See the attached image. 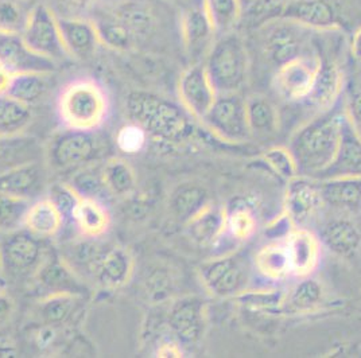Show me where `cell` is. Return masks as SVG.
Instances as JSON below:
<instances>
[{
	"mask_svg": "<svg viewBox=\"0 0 361 358\" xmlns=\"http://www.w3.org/2000/svg\"><path fill=\"white\" fill-rule=\"evenodd\" d=\"M126 109L131 121L157 140L178 144L196 135L195 121L186 109L155 93L131 92Z\"/></svg>",
	"mask_w": 361,
	"mask_h": 358,
	"instance_id": "6da1fadb",
	"label": "cell"
},
{
	"mask_svg": "<svg viewBox=\"0 0 361 358\" xmlns=\"http://www.w3.org/2000/svg\"><path fill=\"white\" fill-rule=\"evenodd\" d=\"M343 112L318 115L293 135L288 149L291 151L300 175L316 179L331 166L340 143Z\"/></svg>",
	"mask_w": 361,
	"mask_h": 358,
	"instance_id": "7a4b0ae2",
	"label": "cell"
},
{
	"mask_svg": "<svg viewBox=\"0 0 361 358\" xmlns=\"http://www.w3.org/2000/svg\"><path fill=\"white\" fill-rule=\"evenodd\" d=\"M204 66L217 94L240 93L250 73V54L244 39L235 31L219 35Z\"/></svg>",
	"mask_w": 361,
	"mask_h": 358,
	"instance_id": "3957f363",
	"label": "cell"
},
{
	"mask_svg": "<svg viewBox=\"0 0 361 358\" xmlns=\"http://www.w3.org/2000/svg\"><path fill=\"white\" fill-rule=\"evenodd\" d=\"M59 112L69 130L94 131L106 118V92L92 80H75L61 92Z\"/></svg>",
	"mask_w": 361,
	"mask_h": 358,
	"instance_id": "277c9868",
	"label": "cell"
},
{
	"mask_svg": "<svg viewBox=\"0 0 361 358\" xmlns=\"http://www.w3.org/2000/svg\"><path fill=\"white\" fill-rule=\"evenodd\" d=\"M260 44L264 56L276 69L288 61L307 54V46L312 44V32L301 25L285 18H271L259 27Z\"/></svg>",
	"mask_w": 361,
	"mask_h": 358,
	"instance_id": "5b68a950",
	"label": "cell"
},
{
	"mask_svg": "<svg viewBox=\"0 0 361 358\" xmlns=\"http://www.w3.org/2000/svg\"><path fill=\"white\" fill-rule=\"evenodd\" d=\"M205 288L217 298H235L248 288L250 267L238 254H223L198 268Z\"/></svg>",
	"mask_w": 361,
	"mask_h": 358,
	"instance_id": "8992f818",
	"label": "cell"
},
{
	"mask_svg": "<svg viewBox=\"0 0 361 358\" xmlns=\"http://www.w3.org/2000/svg\"><path fill=\"white\" fill-rule=\"evenodd\" d=\"M106 146V139L94 131L69 130L53 142L50 161L61 170L84 167L99 161L104 155Z\"/></svg>",
	"mask_w": 361,
	"mask_h": 358,
	"instance_id": "52a82bcc",
	"label": "cell"
},
{
	"mask_svg": "<svg viewBox=\"0 0 361 358\" xmlns=\"http://www.w3.org/2000/svg\"><path fill=\"white\" fill-rule=\"evenodd\" d=\"M201 123L217 137L239 143L250 137L251 131L247 120L245 99L240 93L217 94L214 103Z\"/></svg>",
	"mask_w": 361,
	"mask_h": 358,
	"instance_id": "ba28073f",
	"label": "cell"
},
{
	"mask_svg": "<svg viewBox=\"0 0 361 358\" xmlns=\"http://www.w3.org/2000/svg\"><path fill=\"white\" fill-rule=\"evenodd\" d=\"M20 35L32 51L49 60L57 62L69 56L62 41L59 18L46 4L39 3L31 8L27 23Z\"/></svg>",
	"mask_w": 361,
	"mask_h": 358,
	"instance_id": "9c48e42d",
	"label": "cell"
},
{
	"mask_svg": "<svg viewBox=\"0 0 361 358\" xmlns=\"http://www.w3.org/2000/svg\"><path fill=\"white\" fill-rule=\"evenodd\" d=\"M321 57L307 53L279 66L272 77V88L286 103H303L314 85Z\"/></svg>",
	"mask_w": 361,
	"mask_h": 358,
	"instance_id": "30bf717a",
	"label": "cell"
},
{
	"mask_svg": "<svg viewBox=\"0 0 361 358\" xmlns=\"http://www.w3.org/2000/svg\"><path fill=\"white\" fill-rule=\"evenodd\" d=\"M278 16L317 32L337 31L344 26V13L337 0H288Z\"/></svg>",
	"mask_w": 361,
	"mask_h": 358,
	"instance_id": "8fae6325",
	"label": "cell"
},
{
	"mask_svg": "<svg viewBox=\"0 0 361 358\" xmlns=\"http://www.w3.org/2000/svg\"><path fill=\"white\" fill-rule=\"evenodd\" d=\"M0 251L4 275L16 278L34 276L45 260L41 241L30 232H11L0 242Z\"/></svg>",
	"mask_w": 361,
	"mask_h": 358,
	"instance_id": "7c38bea8",
	"label": "cell"
},
{
	"mask_svg": "<svg viewBox=\"0 0 361 358\" xmlns=\"http://www.w3.org/2000/svg\"><path fill=\"white\" fill-rule=\"evenodd\" d=\"M170 333L180 346L201 341L207 328V303L198 297H183L171 303L167 314Z\"/></svg>",
	"mask_w": 361,
	"mask_h": 358,
	"instance_id": "4fadbf2b",
	"label": "cell"
},
{
	"mask_svg": "<svg viewBox=\"0 0 361 358\" xmlns=\"http://www.w3.org/2000/svg\"><path fill=\"white\" fill-rule=\"evenodd\" d=\"M0 68L11 75H51L57 69V62L32 51L22 35L0 32Z\"/></svg>",
	"mask_w": 361,
	"mask_h": 358,
	"instance_id": "5bb4252c",
	"label": "cell"
},
{
	"mask_svg": "<svg viewBox=\"0 0 361 358\" xmlns=\"http://www.w3.org/2000/svg\"><path fill=\"white\" fill-rule=\"evenodd\" d=\"M317 179L298 175L287 180L285 213L295 228H306L324 206Z\"/></svg>",
	"mask_w": 361,
	"mask_h": 358,
	"instance_id": "9a60e30c",
	"label": "cell"
},
{
	"mask_svg": "<svg viewBox=\"0 0 361 358\" xmlns=\"http://www.w3.org/2000/svg\"><path fill=\"white\" fill-rule=\"evenodd\" d=\"M180 99L186 112L196 120H202L217 97V92L204 65L196 63L180 75Z\"/></svg>",
	"mask_w": 361,
	"mask_h": 358,
	"instance_id": "2e32d148",
	"label": "cell"
},
{
	"mask_svg": "<svg viewBox=\"0 0 361 358\" xmlns=\"http://www.w3.org/2000/svg\"><path fill=\"white\" fill-rule=\"evenodd\" d=\"M217 32L212 26L202 4L189 7L180 18V37L190 60H205L216 41Z\"/></svg>",
	"mask_w": 361,
	"mask_h": 358,
	"instance_id": "e0dca14e",
	"label": "cell"
},
{
	"mask_svg": "<svg viewBox=\"0 0 361 358\" xmlns=\"http://www.w3.org/2000/svg\"><path fill=\"white\" fill-rule=\"evenodd\" d=\"M343 90L344 77L340 66L333 60L321 58L314 85L302 104L309 106L317 116L331 112L341 99Z\"/></svg>",
	"mask_w": 361,
	"mask_h": 358,
	"instance_id": "ac0fdd59",
	"label": "cell"
},
{
	"mask_svg": "<svg viewBox=\"0 0 361 358\" xmlns=\"http://www.w3.org/2000/svg\"><path fill=\"white\" fill-rule=\"evenodd\" d=\"M361 177V136L346 119L343 109L340 143L331 166L316 179Z\"/></svg>",
	"mask_w": 361,
	"mask_h": 358,
	"instance_id": "d6986e66",
	"label": "cell"
},
{
	"mask_svg": "<svg viewBox=\"0 0 361 358\" xmlns=\"http://www.w3.org/2000/svg\"><path fill=\"white\" fill-rule=\"evenodd\" d=\"M285 244L291 276L300 279L310 276L321 261L322 244L319 237L306 228H295L285 240Z\"/></svg>",
	"mask_w": 361,
	"mask_h": 358,
	"instance_id": "ffe728a7",
	"label": "cell"
},
{
	"mask_svg": "<svg viewBox=\"0 0 361 358\" xmlns=\"http://www.w3.org/2000/svg\"><path fill=\"white\" fill-rule=\"evenodd\" d=\"M134 272V259L121 248L112 247L104 251L92 271L93 279L106 288H119L128 283Z\"/></svg>",
	"mask_w": 361,
	"mask_h": 358,
	"instance_id": "44dd1931",
	"label": "cell"
},
{
	"mask_svg": "<svg viewBox=\"0 0 361 358\" xmlns=\"http://www.w3.org/2000/svg\"><path fill=\"white\" fill-rule=\"evenodd\" d=\"M59 25L63 46L69 56L80 60H87L93 56L96 47L100 44L97 29L93 22L85 18H59Z\"/></svg>",
	"mask_w": 361,
	"mask_h": 358,
	"instance_id": "7402d4cb",
	"label": "cell"
},
{
	"mask_svg": "<svg viewBox=\"0 0 361 358\" xmlns=\"http://www.w3.org/2000/svg\"><path fill=\"white\" fill-rule=\"evenodd\" d=\"M41 288L51 294H75L81 295L84 285L77 278L75 269L59 257L45 259L41 267L34 273Z\"/></svg>",
	"mask_w": 361,
	"mask_h": 358,
	"instance_id": "603a6c76",
	"label": "cell"
},
{
	"mask_svg": "<svg viewBox=\"0 0 361 358\" xmlns=\"http://www.w3.org/2000/svg\"><path fill=\"white\" fill-rule=\"evenodd\" d=\"M44 170L37 162L16 164L0 174V193L31 199L42 190Z\"/></svg>",
	"mask_w": 361,
	"mask_h": 358,
	"instance_id": "cb8c5ba5",
	"label": "cell"
},
{
	"mask_svg": "<svg viewBox=\"0 0 361 358\" xmlns=\"http://www.w3.org/2000/svg\"><path fill=\"white\" fill-rule=\"evenodd\" d=\"M322 247L341 257H349L359 251L361 232L359 226L348 218H333L319 229Z\"/></svg>",
	"mask_w": 361,
	"mask_h": 358,
	"instance_id": "d4e9b609",
	"label": "cell"
},
{
	"mask_svg": "<svg viewBox=\"0 0 361 358\" xmlns=\"http://www.w3.org/2000/svg\"><path fill=\"white\" fill-rule=\"evenodd\" d=\"M318 185L325 205L349 211L361 209V177L321 179Z\"/></svg>",
	"mask_w": 361,
	"mask_h": 358,
	"instance_id": "484cf974",
	"label": "cell"
},
{
	"mask_svg": "<svg viewBox=\"0 0 361 358\" xmlns=\"http://www.w3.org/2000/svg\"><path fill=\"white\" fill-rule=\"evenodd\" d=\"M189 237L200 247H212L226 236V208L209 204L186 224Z\"/></svg>",
	"mask_w": 361,
	"mask_h": 358,
	"instance_id": "4316f807",
	"label": "cell"
},
{
	"mask_svg": "<svg viewBox=\"0 0 361 358\" xmlns=\"http://www.w3.org/2000/svg\"><path fill=\"white\" fill-rule=\"evenodd\" d=\"M209 204V195L207 189L197 183H180L178 187L174 189L169 201L171 216L178 223L185 225Z\"/></svg>",
	"mask_w": 361,
	"mask_h": 358,
	"instance_id": "83f0119b",
	"label": "cell"
},
{
	"mask_svg": "<svg viewBox=\"0 0 361 358\" xmlns=\"http://www.w3.org/2000/svg\"><path fill=\"white\" fill-rule=\"evenodd\" d=\"M254 267L267 280L281 282L291 276L285 241H271L262 247L254 257Z\"/></svg>",
	"mask_w": 361,
	"mask_h": 358,
	"instance_id": "f1b7e54d",
	"label": "cell"
},
{
	"mask_svg": "<svg viewBox=\"0 0 361 358\" xmlns=\"http://www.w3.org/2000/svg\"><path fill=\"white\" fill-rule=\"evenodd\" d=\"M63 221L56 205L49 198H44L31 204L26 213L25 226L37 237H51L60 232Z\"/></svg>",
	"mask_w": 361,
	"mask_h": 358,
	"instance_id": "f546056e",
	"label": "cell"
},
{
	"mask_svg": "<svg viewBox=\"0 0 361 358\" xmlns=\"http://www.w3.org/2000/svg\"><path fill=\"white\" fill-rule=\"evenodd\" d=\"M226 236L245 241L254 236L257 226L256 211L245 198H233L226 208Z\"/></svg>",
	"mask_w": 361,
	"mask_h": 358,
	"instance_id": "4dcf8cb0",
	"label": "cell"
},
{
	"mask_svg": "<svg viewBox=\"0 0 361 358\" xmlns=\"http://www.w3.org/2000/svg\"><path fill=\"white\" fill-rule=\"evenodd\" d=\"M109 213L99 199L81 198L75 211L73 223L87 237H100L109 228Z\"/></svg>",
	"mask_w": 361,
	"mask_h": 358,
	"instance_id": "1f68e13d",
	"label": "cell"
},
{
	"mask_svg": "<svg viewBox=\"0 0 361 358\" xmlns=\"http://www.w3.org/2000/svg\"><path fill=\"white\" fill-rule=\"evenodd\" d=\"M245 109L251 134L271 135L278 130L279 115L269 99L252 96L245 100Z\"/></svg>",
	"mask_w": 361,
	"mask_h": 358,
	"instance_id": "d6a6232c",
	"label": "cell"
},
{
	"mask_svg": "<svg viewBox=\"0 0 361 358\" xmlns=\"http://www.w3.org/2000/svg\"><path fill=\"white\" fill-rule=\"evenodd\" d=\"M202 7L219 35L233 32L243 18L239 0H202Z\"/></svg>",
	"mask_w": 361,
	"mask_h": 358,
	"instance_id": "836d02e7",
	"label": "cell"
},
{
	"mask_svg": "<svg viewBox=\"0 0 361 358\" xmlns=\"http://www.w3.org/2000/svg\"><path fill=\"white\" fill-rule=\"evenodd\" d=\"M46 75L39 73H26L11 77L6 94L22 104L31 106L38 103L47 92Z\"/></svg>",
	"mask_w": 361,
	"mask_h": 358,
	"instance_id": "e575fe53",
	"label": "cell"
},
{
	"mask_svg": "<svg viewBox=\"0 0 361 358\" xmlns=\"http://www.w3.org/2000/svg\"><path fill=\"white\" fill-rule=\"evenodd\" d=\"M80 295L51 294L46 295L39 304V315L46 325L59 326L66 323L77 310Z\"/></svg>",
	"mask_w": 361,
	"mask_h": 358,
	"instance_id": "d590c367",
	"label": "cell"
},
{
	"mask_svg": "<svg viewBox=\"0 0 361 358\" xmlns=\"http://www.w3.org/2000/svg\"><path fill=\"white\" fill-rule=\"evenodd\" d=\"M31 109L7 94H0V136H13L27 127L30 123Z\"/></svg>",
	"mask_w": 361,
	"mask_h": 358,
	"instance_id": "8d00e7d4",
	"label": "cell"
},
{
	"mask_svg": "<svg viewBox=\"0 0 361 358\" xmlns=\"http://www.w3.org/2000/svg\"><path fill=\"white\" fill-rule=\"evenodd\" d=\"M324 299L322 284L316 279L306 276L301 278V282L295 284L286 297L285 306L291 311L305 313L317 307Z\"/></svg>",
	"mask_w": 361,
	"mask_h": 358,
	"instance_id": "74e56055",
	"label": "cell"
},
{
	"mask_svg": "<svg viewBox=\"0 0 361 358\" xmlns=\"http://www.w3.org/2000/svg\"><path fill=\"white\" fill-rule=\"evenodd\" d=\"M103 175L111 195H127L135 190V173L123 159L112 158L106 161L103 164Z\"/></svg>",
	"mask_w": 361,
	"mask_h": 358,
	"instance_id": "f35d334b",
	"label": "cell"
},
{
	"mask_svg": "<svg viewBox=\"0 0 361 358\" xmlns=\"http://www.w3.org/2000/svg\"><path fill=\"white\" fill-rule=\"evenodd\" d=\"M93 23L97 29L100 44L114 50H128L135 42L131 31L116 16L102 18Z\"/></svg>",
	"mask_w": 361,
	"mask_h": 358,
	"instance_id": "ab89813d",
	"label": "cell"
},
{
	"mask_svg": "<svg viewBox=\"0 0 361 358\" xmlns=\"http://www.w3.org/2000/svg\"><path fill=\"white\" fill-rule=\"evenodd\" d=\"M69 185L81 198H92L100 201L104 198V195H111L103 175V166L84 167L80 173L73 175Z\"/></svg>",
	"mask_w": 361,
	"mask_h": 358,
	"instance_id": "60d3db41",
	"label": "cell"
},
{
	"mask_svg": "<svg viewBox=\"0 0 361 358\" xmlns=\"http://www.w3.org/2000/svg\"><path fill=\"white\" fill-rule=\"evenodd\" d=\"M115 16L131 31L134 39L149 35L154 26V18L150 10L139 3H126L115 13Z\"/></svg>",
	"mask_w": 361,
	"mask_h": 358,
	"instance_id": "b9f144b4",
	"label": "cell"
},
{
	"mask_svg": "<svg viewBox=\"0 0 361 358\" xmlns=\"http://www.w3.org/2000/svg\"><path fill=\"white\" fill-rule=\"evenodd\" d=\"M30 205L31 199L0 193V230L14 232L20 225H25Z\"/></svg>",
	"mask_w": 361,
	"mask_h": 358,
	"instance_id": "7bdbcfd3",
	"label": "cell"
},
{
	"mask_svg": "<svg viewBox=\"0 0 361 358\" xmlns=\"http://www.w3.org/2000/svg\"><path fill=\"white\" fill-rule=\"evenodd\" d=\"M30 11L25 0H0V32L20 35L25 30Z\"/></svg>",
	"mask_w": 361,
	"mask_h": 358,
	"instance_id": "ee69618b",
	"label": "cell"
},
{
	"mask_svg": "<svg viewBox=\"0 0 361 358\" xmlns=\"http://www.w3.org/2000/svg\"><path fill=\"white\" fill-rule=\"evenodd\" d=\"M239 303L252 310H276L285 306L286 297L278 290H245L235 297Z\"/></svg>",
	"mask_w": 361,
	"mask_h": 358,
	"instance_id": "f6af8a7d",
	"label": "cell"
},
{
	"mask_svg": "<svg viewBox=\"0 0 361 358\" xmlns=\"http://www.w3.org/2000/svg\"><path fill=\"white\" fill-rule=\"evenodd\" d=\"M263 159L271 170L282 179L290 180L300 175L298 166L288 147H271L264 152Z\"/></svg>",
	"mask_w": 361,
	"mask_h": 358,
	"instance_id": "bcb514c9",
	"label": "cell"
},
{
	"mask_svg": "<svg viewBox=\"0 0 361 358\" xmlns=\"http://www.w3.org/2000/svg\"><path fill=\"white\" fill-rule=\"evenodd\" d=\"M59 209L63 220H72L75 217V211L81 201V197L75 192V189L66 183L54 185L50 190V195L47 197Z\"/></svg>",
	"mask_w": 361,
	"mask_h": 358,
	"instance_id": "7dc6e473",
	"label": "cell"
},
{
	"mask_svg": "<svg viewBox=\"0 0 361 358\" xmlns=\"http://www.w3.org/2000/svg\"><path fill=\"white\" fill-rule=\"evenodd\" d=\"M146 131L136 124H130L121 127V131L116 135V146L126 154H136L145 147L147 140Z\"/></svg>",
	"mask_w": 361,
	"mask_h": 358,
	"instance_id": "c3c4849f",
	"label": "cell"
},
{
	"mask_svg": "<svg viewBox=\"0 0 361 358\" xmlns=\"http://www.w3.org/2000/svg\"><path fill=\"white\" fill-rule=\"evenodd\" d=\"M97 0H50V8L57 18H85Z\"/></svg>",
	"mask_w": 361,
	"mask_h": 358,
	"instance_id": "681fc988",
	"label": "cell"
},
{
	"mask_svg": "<svg viewBox=\"0 0 361 358\" xmlns=\"http://www.w3.org/2000/svg\"><path fill=\"white\" fill-rule=\"evenodd\" d=\"M344 106L346 119L361 136V77L346 88Z\"/></svg>",
	"mask_w": 361,
	"mask_h": 358,
	"instance_id": "f907efd6",
	"label": "cell"
},
{
	"mask_svg": "<svg viewBox=\"0 0 361 358\" xmlns=\"http://www.w3.org/2000/svg\"><path fill=\"white\" fill-rule=\"evenodd\" d=\"M243 16H264L266 20L276 18L288 0H239Z\"/></svg>",
	"mask_w": 361,
	"mask_h": 358,
	"instance_id": "816d5d0a",
	"label": "cell"
},
{
	"mask_svg": "<svg viewBox=\"0 0 361 358\" xmlns=\"http://www.w3.org/2000/svg\"><path fill=\"white\" fill-rule=\"evenodd\" d=\"M32 139H26L19 135L13 136H0V164L8 161H14L16 156L25 154V151L30 149Z\"/></svg>",
	"mask_w": 361,
	"mask_h": 358,
	"instance_id": "f5cc1de1",
	"label": "cell"
},
{
	"mask_svg": "<svg viewBox=\"0 0 361 358\" xmlns=\"http://www.w3.org/2000/svg\"><path fill=\"white\" fill-rule=\"evenodd\" d=\"M294 229L295 226L293 224V221L283 211L281 216L274 218L270 224L266 226L264 235H266V239L270 241H285Z\"/></svg>",
	"mask_w": 361,
	"mask_h": 358,
	"instance_id": "db71d44e",
	"label": "cell"
},
{
	"mask_svg": "<svg viewBox=\"0 0 361 358\" xmlns=\"http://www.w3.org/2000/svg\"><path fill=\"white\" fill-rule=\"evenodd\" d=\"M147 288L150 290L152 297L162 299L167 295L169 290L171 288V279L165 271H155L147 278Z\"/></svg>",
	"mask_w": 361,
	"mask_h": 358,
	"instance_id": "11a10c76",
	"label": "cell"
},
{
	"mask_svg": "<svg viewBox=\"0 0 361 358\" xmlns=\"http://www.w3.org/2000/svg\"><path fill=\"white\" fill-rule=\"evenodd\" d=\"M56 338H57L56 326L44 323V326L39 328V331L37 333L35 342H37V345H38L41 349H45V347H49L51 343L54 342Z\"/></svg>",
	"mask_w": 361,
	"mask_h": 358,
	"instance_id": "9f6ffc18",
	"label": "cell"
},
{
	"mask_svg": "<svg viewBox=\"0 0 361 358\" xmlns=\"http://www.w3.org/2000/svg\"><path fill=\"white\" fill-rule=\"evenodd\" d=\"M14 313V302L6 294L0 292V325L7 323Z\"/></svg>",
	"mask_w": 361,
	"mask_h": 358,
	"instance_id": "6f0895ef",
	"label": "cell"
},
{
	"mask_svg": "<svg viewBox=\"0 0 361 358\" xmlns=\"http://www.w3.org/2000/svg\"><path fill=\"white\" fill-rule=\"evenodd\" d=\"M158 357H182V346L177 342H166L159 346L157 352Z\"/></svg>",
	"mask_w": 361,
	"mask_h": 358,
	"instance_id": "680465c9",
	"label": "cell"
},
{
	"mask_svg": "<svg viewBox=\"0 0 361 358\" xmlns=\"http://www.w3.org/2000/svg\"><path fill=\"white\" fill-rule=\"evenodd\" d=\"M350 54L357 62H361V25L355 30L350 41Z\"/></svg>",
	"mask_w": 361,
	"mask_h": 358,
	"instance_id": "91938a15",
	"label": "cell"
},
{
	"mask_svg": "<svg viewBox=\"0 0 361 358\" xmlns=\"http://www.w3.org/2000/svg\"><path fill=\"white\" fill-rule=\"evenodd\" d=\"M11 77L13 75H10L8 72H6L4 69L0 68V94H6V90L8 88Z\"/></svg>",
	"mask_w": 361,
	"mask_h": 358,
	"instance_id": "94428289",
	"label": "cell"
},
{
	"mask_svg": "<svg viewBox=\"0 0 361 358\" xmlns=\"http://www.w3.org/2000/svg\"><path fill=\"white\" fill-rule=\"evenodd\" d=\"M6 275H4V268H3V260H1V251H0V287L4 284Z\"/></svg>",
	"mask_w": 361,
	"mask_h": 358,
	"instance_id": "6125c7cd",
	"label": "cell"
}]
</instances>
